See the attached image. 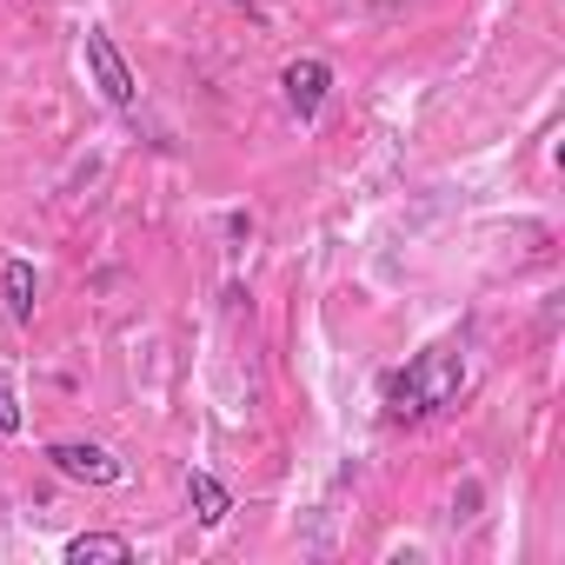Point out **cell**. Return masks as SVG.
Instances as JSON below:
<instances>
[{"instance_id": "1", "label": "cell", "mask_w": 565, "mask_h": 565, "mask_svg": "<svg viewBox=\"0 0 565 565\" xmlns=\"http://www.w3.org/2000/svg\"><path fill=\"white\" fill-rule=\"evenodd\" d=\"M459 393H466V353L459 347H426L380 380V406L393 426H419V419L446 413Z\"/></svg>"}, {"instance_id": "4", "label": "cell", "mask_w": 565, "mask_h": 565, "mask_svg": "<svg viewBox=\"0 0 565 565\" xmlns=\"http://www.w3.org/2000/svg\"><path fill=\"white\" fill-rule=\"evenodd\" d=\"M47 466H54L61 479H74V486H120V479H127V466H120L107 446H94V439H54V446H47Z\"/></svg>"}, {"instance_id": "3", "label": "cell", "mask_w": 565, "mask_h": 565, "mask_svg": "<svg viewBox=\"0 0 565 565\" xmlns=\"http://www.w3.org/2000/svg\"><path fill=\"white\" fill-rule=\"evenodd\" d=\"M327 94H333V61L300 54V61L279 67V100H287V114H294L300 127H313V120L327 114Z\"/></svg>"}, {"instance_id": "5", "label": "cell", "mask_w": 565, "mask_h": 565, "mask_svg": "<svg viewBox=\"0 0 565 565\" xmlns=\"http://www.w3.org/2000/svg\"><path fill=\"white\" fill-rule=\"evenodd\" d=\"M0 294H8V320L14 327H34V307H41V279L28 259H8L0 266Z\"/></svg>"}, {"instance_id": "6", "label": "cell", "mask_w": 565, "mask_h": 565, "mask_svg": "<svg viewBox=\"0 0 565 565\" xmlns=\"http://www.w3.org/2000/svg\"><path fill=\"white\" fill-rule=\"evenodd\" d=\"M186 505H193V519H200V525H226L233 492H226L213 472H186Z\"/></svg>"}, {"instance_id": "8", "label": "cell", "mask_w": 565, "mask_h": 565, "mask_svg": "<svg viewBox=\"0 0 565 565\" xmlns=\"http://www.w3.org/2000/svg\"><path fill=\"white\" fill-rule=\"evenodd\" d=\"M21 426H28V419H21V399H14L8 386H0V439H14Z\"/></svg>"}, {"instance_id": "7", "label": "cell", "mask_w": 565, "mask_h": 565, "mask_svg": "<svg viewBox=\"0 0 565 565\" xmlns=\"http://www.w3.org/2000/svg\"><path fill=\"white\" fill-rule=\"evenodd\" d=\"M67 565H87V558H134V545L120 539V532H81V539H67V552H61Z\"/></svg>"}, {"instance_id": "2", "label": "cell", "mask_w": 565, "mask_h": 565, "mask_svg": "<svg viewBox=\"0 0 565 565\" xmlns=\"http://www.w3.org/2000/svg\"><path fill=\"white\" fill-rule=\"evenodd\" d=\"M81 61H87V81L100 87V100H107L114 114H134V107H140V81H134V67H127V54L114 47L107 28H87Z\"/></svg>"}]
</instances>
